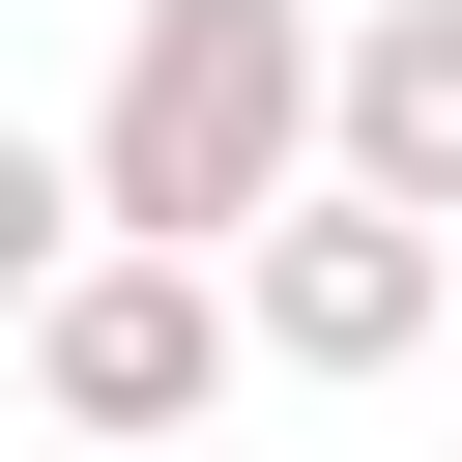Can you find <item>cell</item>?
<instances>
[{
  "label": "cell",
  "instance_id": "3957f363",
  "mask_svg": "<svg viewBox=\"0 0 462 462\" xmlns=\"http://www.w3.org/2000/svg\"><path fill=\"white\" fill-rule=\"evenodd\" d=\"M0 346H29V404H58V433H116V462L231 404V289H202V260H144V231H87V260H58Z\"/></svg>",
  "mask_w": 462,
  "mask_h": 462
},
{
  "label": "cell",
  "instance_id": "7a4b0ae2",
  "mask_svg": "<svg viewBox=\"0 0 462 462\" xmlns=\"http://www.w3.org/2000/svg\"><path fill=\"white\" fill-rule=\"evenodd\" d=\"M202 289H231V346H260V375H404V346L462 318V231H433V202H375V173H289Z\"/></svg>",
  "mask_w": 462,
  "mask_h": 462
},
{
  "label": "cell",
  "instance_id": "277c9868",
  "mask_svg": "<svg viewBox=\"0 0 462 462\" xmlns=\"http://www.w3.org/2000/svg\"><path fill=\"white\" fill-rule=\"evenodd\" d=\"M318 173H375V202L462 231V0H346L318 29Z\"/></svg>",
  "mask_w": 462,
  "mask_h": 462
},
{
  "label": "cell",
  "instance_id": "5b68a950",
  "mask_svg": "<svg viewBox=\"0 0 462 462\" xmlns=\"http://www.w3.org/2000/svg\"><path fill=\"white\" fill-rule=\"evenodd\" d=\"M58 260H87V173H58V144H29V116H0V318H29V289H58Z\"/></svg>",
  "mask_w": 462,
  "mask_h": 462
},
{
  "label": "cell",
  "instance_id": "6da1fadb",
  "mask_svg": "<svg viewBox=\"0 0 462 462\" xmlns=\"http://www.w3.org/2000/svg\"><path fill=\"white\" fill-rule=\"evenodd\" d=\"M87 231L144 260H231L289 173H318V0H116V87H87Z\"/></svg>",
  "mask_w": 462,
  "mask_h": 462
}]
</instances>
